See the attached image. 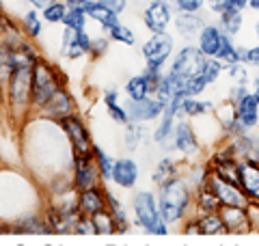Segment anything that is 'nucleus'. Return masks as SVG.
Returning a JSON list of instances; mask_svg holds the SVG:
<instances>
[{"mask_svg":"<svg viewBox=\"0 0 259 246\" xmlns=\"http://www.w3.org/2000/svg\"><path fill=\"white\" fill-rule=\"evenodd\" d=\"M160 212L164 223L175 225L184 218V214L188 212L190 205V184L182 177H171L168 182L160 186Z\"/></svg>","mask_w":259,"mask_h":246,"instance_id":"f257e3e1","label":"nucleus"},{"mask_svg":"<svg viewBox=\"0 0 259 246\" xmlns=\"http://www.w3.org/2000/svg\"><path fill=\"white\" fill-rule=\"evenodd\" d=\"M132 212L136 223L149 235H166L168 223H164L160 212V201L151 190H139L132 199Z\"/></svg>","mask_w":259,"mask_h":246,"instance_id":"f03ea898","label":"nucleus"},{"mask_svg":"<svg viewBox=\"0 0 259 246\" xmlns=\"http://www.w3.org/2000/svg\"><path fill=\"white\" fill-rule=\"evenodd\" d=\"M59 85H56V76L52 67L46 61L37 59V63L32 65V106L44 110V106L50 102V97L59 91Z\"/></svg>","mask_w":259,"mask_h":246,"instance_id":"7ed1b4c3","label":"nucleus"},{"mask_svg":"<svg viewBox=\"0 0 259 246\" xmlns=\"http://www.w3.org/2000/svg\"><path fill=\"white\" fill-rule=\"evenodd\" d=\"M7 95H9L11 108L13 110H28V106L32 104V67H18L11 78H9V89H7Z\"/></svg>","mask_w":259,"mask_h":246,"instance_id":"20e7f679","label":"nucleus"},{"mask_svg":"<svg viewBox=\"0 0 259 246\" xmlns=\"http://www.w3.org/2000/svg\"><path fill=\"white\" fill-rule=\"evenodd\" d=\"M175 44L173 37L168 32H153V35L143 44V59L147 65H153V67H164L166 61L173 56Z\"/></svg>","mask_w":259,"mask_h":246,"instance_id":"39448f33","label":"nucleus"},{"mask_svg":"<svg viewBox=\"0 0 259 246\" xmlns=\"http://www.w3.org/2000/svg\"><path fill=\"white\" fill-rule=\"evenodd\" d=\"M61 121V128L65 136L69 138L71 143V149H74V155H93V141L91 136H89L84 123L80 121V117H76L74 112L67 114V117L59 119Z\"/></svg>","mask_w":259,"mask_h":246,"instance_id":"423d86ee","label":"nucleus"},{"mask_svg":"<svg viewBox=\"0 0 259 246\" xmlns=\"http://www.w3.org/2000/svg\"><path fill=\"white\" fill-rule=\"evenodd\" d=\"M207 184H209V188H212V190L218 194V199H221L223 205H231V208H244V210H248L250 203H253V201H250L248 196L244 194L242 186L227 182V179L218 177L216 173H212V171H209Z\"/></svg>","mask_w":259,"mask_h":246,"instance_id":"0eeeda50","label":"nucleus"},{"mask_svg":"<svg viewBox=\"0 0 259 246\" xmlns=\"http://www.w3.org/2000/svg\"><path fill=\"white\" fill-rule=\"evenodd\" d=\"M125 110L130 114V121L134 123H149L160 119L166 110V104L160 102L156 95H147L143 100H130L125 104Z\"/></svg>","mask_w":259,"mask_h":246,"instance_id":"6e6552de","label":"nucleus"},{"mask_svg":"<svg viewBox=\"0 0 259 246\" xmlns=\"http://www.w3.org/2000/svg\"><path fill=\"white\" fill-rule=\"evenodd\" d=\"M100 167H97L95 153L93 155H74V190L82 192L97 186L100 182Z\"/></svg>","mask_w":259,"mask_h":246,"instance_id":"1a4fd4ad","label":"nucleus"},{"mask_svg":"<svg viewBox=\"0 0 259 246\" xmlns=\"http://www.w3.org/2000/svg\"><path fill=\"white\" fill-rule=\"evenodd\" d=\"M93 48V39L87 35V30H74L65 26L63 30V39H61V54L65 59H80L91 52Z\"/></svg>","mask_w":259,"mask_h":246,"instance_id":"9d476101","label":"nucleus"},{"mask_svg":"<svg viewBox=\"0 0 259 246\" xmlns=\"http://www.w3.org/2000/svg\"><path fill=\"white\" fill-rule=\"evenodd\" d=\"M143 22L151 32H164L173 22V7L168 0H151L143 13Z\"/></svg>","mask_w":259,"mask_h":246,"instance_id":"9b49d317","label":"nucleus"},{"mask_svg":"<svg viewBox=\"0 0 259 246\" xmlns=\"http://www.w3.org/2000/svg\"><path fill=\"white\" fill-rule=\"evenodd\" d=\"M225 39H227V35L223 32V28L218 26V24H205L203 30H201L199 37H197V44H199L201 52H203L205 56L218 59L221 52H223Z\"/></svg>","mask_w":259,"mask_h":246,"instance_id":"f8f14e48","label":"nucleus"},{"mask_svg":"<svg viewBox=\"0 0 259 246\" xmlns=\"http://www.w3.org/2000/svg\"><path fill=\"white\" fill-rule=\"evenodd\" d=\"M240 186L253 203H259V162L253 158L240 160Z\"/></svg>","mask_w":259,"mask_h":246,"instance_id":"ddd939ff","label":"nucleus"},{"mask_svg":"<svg viewBox=\"0 0 259 246\" xmlns=\"http://www.w3.org/2000/svg\"><path fill=\"white\" fill-rule=\"evenodd\" d=\"M221 216L227 225L229 233H248L253 229V220H250L248 210L244 208H231V205H223Z\"/></svg>","mask_w":259,"mask_h":246,"instance_id":"4468645a","label":"nucleus"},{"mask_svg":"<svg viewBox=\"0 0 259 246\" xmlns=\"http://www.w3.org/2000/svg\"><path fill=\"white\" fill-rule=\"evenodd\" d=\"M78 208H80V214H87V216H93L97 212L106 210L108 208L106 190H102L100 186H93L89 190L78 192Z\"/></svg>","mask_w":259,"mask_h":246,"instance_id":"2eb2a0df","label":"nucleus"},{"mask_svg":"<svg viewBox=\"0 0 259 246\" xmlns=\"http://www.w3.org/2000/svg\"><path fill=\"white\" fill-rule=\"evenodd\" d=\"M139 164H136L132 158H119L115 160V167H112V182H115L119 188H134L136 182H139Z\"/></svg>","mask_w":259,"mask_h":246,"instance_id":"dca6fc26","label":"nucleus"},{"mask_svg":"<svg viewBox=\"0 0 259 246\" xmlns=\"http://www.w3.org/2000/svg\"><path fill=\"white\" fill-rule=\"evenodd\" d=\"M173 145L175 149L184 155H197L199 153V141L194 136L192 128L186 121L175 123V132H173Z\"/></svg>","mask_w":259,"mask_h":246,"instance_id":"f3484780","label":"nucleus"},{"mask_svg":"<svg viewBox=\"0 0 259 246\" xmlns=\"http://www.w3.org/2000/svg\"><path fill=\"white\" fill-rule=\"evenodd\" d=\"M236 114H238L240 123L246 130L255 128L259 123V100H257V95L248 91L242 100H238L236 102Z\"/></svg>","mask_w":259,"mask_h":246,"instance_id":"a211bd4d","label":"nucleus"},{"mask_svg":"<svg viewBox=\"0 0 259 246\" xmlns=\"http://www.w3.org/2000/svg\"><path fill=\"white\" fill-rule=\"evenodd\" d=\"M44 112L54 119H63V117H67V114H71L74 112V102H71L69 93L65 91V89H59V91L50 97V102L44 106Z\"/></svg>","mask_w":259,"mask_h":246,"instance_id":"6ab92c4d","label":"nucleus"},{"mask_svg":"<svg viewBox=\"0 0 259 246\" xmlns=\"http://www.w3.org/2000/svg\"><path fill=\"white\" fill-rule=\"evenodd\" d=\"M175 26H177V32H180L184 39H192V37H199V32L203 30L205 22L197 13L180 11V15L175 18Z\"/></svg>","mask_w":259,"mask_h":246,"instance_id":"aec40b11","label":"nucleus"},{"mask_svg":"<svg viewBox=\"0 0 259 246\" xmlns=\"http://www.w3.org/2000/svg\"><path fill=\"white\" fill-rule=\"evenodd\" d=\"M89 18H91L93 22H97L104 30H108L112 28L115 24H119V13L117 11H112L108 9L106 5H102V3H97V0H93V5L89 7Z\"/></svg>","mask_w":259,"mask_h":246,"instance_id":"412c9836","label":"nucleus"},{"mask_svg":"<svg viewBox=\"0 0 259 246\" xmlns=\"http://www.w3.org/2000/svg\"><path fill=\"white\" fill-rule=\"evenodd\" d=\"M197 205L199 210L203 212V214H207V212H221L223 210V203L221 199H218V194L209 188V184H201L197 188Z\"/></svg>","mask_w":259,"mask_h":246,"instance_id":"4be33fe9","label":"nucleus"},{"mask_svg":"<svg viewBox=\"0 0 259 246\" xmlns=\"http://www.w3.org/2000/svg\"><path fill=\"white\" fill-rule=\"evenodd\" d=\"M199 227H201V235H216V233H229L227 225L221 216V212H207V214L199 216Z\"/></svg>","mask_w":259,"mask_h":246,"instance_id":"5701e85b","label":"nucleus"},{"mask_svg":"<svg viewBox=\"0 0 259 246\" xmlns=\"http://www.w3.org/2000/svg\"><path fill=\"white\" fill-rule=\"evenodd\" d=\"M125 95L130 97V100H143V97H147L151 95L149 91V82L147 78H145V73H136V76H132L127 82H125Z\"/></svg>","mask_w":259,"mask_h":246,"instance_id":"b1692460","label":"nucleus"},{"mask_svg":"<svg viewBox=\"0 0 259 246\" xmlns=\"http://www.w3.org/2000/svg\"><path fill=\"white\" fill-rule=\"evenodd\" d=\"M93 218V225H95V233L97 235H110V233H119V227H117V220L115 216L110 214V210H102L97 214L91 216Z\"/></svg>","mask_w":259,"mask_h":246,"instance_id":"393cba45","label":"nucleus"},{"mask_svg":"<svg viewBox=\"0 0 259 246\" xmlns=\"http://www.w3.org/2000/svg\"><path fill=\"white\" fill-rule=\"evenodd\" d=\"M218 15H221V18H218V26L223 28V32L227 37H236L238 32L242 30V22H244L242 13H238V11H223Z\"/></svg>","mask_w":259,"mask_h":246,"instance_id":"a878e982","label":"nucleus"},{"mask_svg":"<svg viewBox=\"0 0 259 246\" xmlns=\"http://www.w3.org/2000/svg\"><path fill=\"white\" fill-rule=\"evenodd\" d=\"M39 9H35V7H32V9H28L26 13L22 15V32L26 37H39L41 35V30H44V22H41V15L37 13Z\"/></svg>","mask_w":259,"mask_h":246,"instance_id":"bb28decb","label":"nucleus"},{"mask_svg":"<svg viewBox=\"0 0 259 246\" xmlns=\"http://www.w3.org/2000/svg\"><path fill=\"white\" fill-rule=\"evenodd\" d=\"M209 110H214L212 102L197 100V97H184V102H182V114H186V117H199V114L209 112Z\"/></svg>","mask_w":259,"mask_h":246,"instance_id":"cd10ccee","label":"nucleus"},{"mask_svg":"<svg viewBox=\"0 0 259 246\" xmlns=\"http://www.w3.org/2000/svg\"><path fill=\"white\" fill-rule=\"evenodd\" d=\"M106 199H108V210L110 214L115 216L117 220V227H119V233H125L127 231V214H125V208L119 203V199L112 192L106 190Z\"/></svg>","mask_w":259,"mask_h":246,"instance_id":"c85d7f7f","label":"nucleus"},{"mask_svg":"<svg viewBox=\"0 0 259 246\" xmlns=\"http://www.w3.org/2000/svg\"><path fill=\"white\" fill-rule=\"evenodd\" d=\"M143 134H145V130L141 123H134V121H130L127 126H125V132H123V147L127 151H134L136 147L141 145L143 141Z\"/></svg>","mask_w":259,"mask_h":246,"instance_id":"c756f323","label":"nucleus"},{"mask_svg":"<svg viewBox=\"0 0 259 246\" xmlns=\"http://www.w3.org/2000/svg\"><path fill=\"white\" fill-rule=\"evenodd\" d=\"M177 175V171H175V162H173V158H162L160 162H158V167H156V171H153V182H156L158 186H162L164 182H168L171 177H175Z\"/></svg>","mask_w":259,"mask_h":246,"instance_id":"7c9ffc66","label":"nucleus"},{"mask_svg":"<svg viewBox=\"0 0 259 246\" xmlns=\"http://www.w3.org/2000/svg\"><path fill=\"white\" fill-rule=\"evenodd\" d=\"M67 11H69L67 3L56 0V3H52L50 7H46V9H44V22H48V24H63Z\"/></svg>","mask_w":259,"mask_h":246,"instance_id":"2f4dec72","label":"nucleus"},{"mask_svg":"<svg viewBox=\"0 0 259 246\" xmlns=\"http://www.w3.org/2000/svg\"><path fill=\"white\" fill-rule=\"evenodd\" d=\"M87 20H89V13L84 9H69L67 15L63 20V26L67 28H74V30H84L87 28Z\"/></svg>","mask_w":259,"mask_h":246,"instance_id":"473e14b6","label":"nucleus"},{"mask_svg":"<svg viewBox=\"0 0 259 246\" xmlns=\"http://www.w3.org/2000/svg\"><path fill=\"white\" fill-rule=\"evenodd\" d=\"M93 153H95V160H97V167H100L102 177L104 179H112V167H115V160H112L100 145L93 147Z\"/></svg>","mask_w":259,"mask_h":246,"instance_id":"72a5a7b5","label":"nucleus"},{"mask_svg":"<svg viewBox=\"0 0 259 246\" xmlns=\"http://www.w3.org/2000/svg\"><path fill=\"white\" fill-rule=\"evenodd\" d=\"M108 37H110L112 41H119V44H123V46H134V41H136L134 30L127 28V26H123L121 22L115 24L112 28H108Z\"/></svg>","mask_w":259,"mask_h":246,"instance_id":"f704fd0d","label":"nucleus"},{"mask_svg":"<svg viewBox=\"0 0 259 246\" xmlns=\"http://www.w3.org/2000/svg\"><path fill=\"white\" fill-rule=\"evenodd\" d=\"M223 71H225V63H223L221 59H212V56H209L207 65H205V71H203V76L207 78L209 85H212V82H216L218 76H221Z\"/></svg>","mask_w":259,"mask_h":246,"instance_id":"c9c22d12","label":"nucleus"},{"mask_svg":"<svg viewBox=\"0 0 259 246\" xmlns=\"http://www.w3.org/2000/svg\"><path fill=\"white\" fill-rule=\"evenodd\" d=\"M106 110H108V117L115 123H119V126H127V123H130V114L125 110V106H121L119 102L106 106Z\"/></svg>","mask_w":259,"mask_h":246,"instance_id":"e433bc0d","label":"nucleus"},{"mask_svg":"<svg viewBox=\"0 0 259 246\" xmlns=\"http://www.w3.org/2000/svg\"><path fill=\"white\" fill-rule=\"evenodd\" d=\"M203 5H207V0H175L177 9L186 13H199L203 9Z\"/></svg>","mask_w":259,"mask_h":246,"instance_id":"4c0bfd02","label":"nucleus"},{"mask_svg":"<svg viewBox=\"0 0 259 246\" xmlns=\"http://www.w3.org/2000/svg\"><path fill=\"white\" fill-rule=\"evenodd\" d=\"M227 73L233 78V82H244L246 85V67H244V63L227 65Z\"/></svg>","mask_w":259,"mask_h":246,"instance_id":"58836bf2","label":"nucleus"},{"mask_svg":"<svg viewBox=\"0 0 259 246\" xmlns=\"http://www.w3.org/2000/svg\"><path fill=\"white\" fill-rule=\"evenodd\" d=\"M246 7H248V0H227L225 7H223V11H238V13H242Z\"/></svg>","mask_w":259,"mask_h":246,"instance_id":"ea45409f","label":"nucleus"},{"mask_svg":"<svg viewBox=\"0 0 259 246\" xmlns=\"http://www.w3.org/2000/svg\"><path fill=\"white\" fill-rule=\"evenodd\" d=\"M106 50H108V39L106 37H97V39H93V48H91V54H106Z\"/></svg>","mask_w":259,"mask_h":246,"instance_id":"a19ab883","label":"nucleus"},{"mask_svg":"<svg viewBox=\"0 0 259 246\" xmlns=\"http://www.w3.org/2000/svg\"><path fill=\"white\" fill-rule=\"evenodd\" d=\"M97 3L106 5L108 9L117 11V13H123V11H125V7H127V0H97Z\"/></svg>","mask_w":259,"mask_h":246,"instance_id":"79ce46f5","label":"nucleus"},{"mask_svg":"<svg viewBox=\"0 0 259 246\" xmlns=\"http://www.w3.org/2000/svg\"><path fill=\"white\" fill-rule=\"evenodd\" d=\"M246 65H250V67H257V69H259V46L248 48V50H246Z\"/></svg>","mask_w":259,"mask_h":246,"instance_id":"37998d69","label":"nucleus"},{"mask_svg":"<svg viewBox=\"0 0 259 246\" xmlns=\"http://www.w3.org/2000/svg\"><path fill=\"white\" fill-rule=\"evenodd\" d=\"M184 233H188V235H199V233H201V227H199V218H197V220H190V223L184 227Z\"/></svg>","mask_w":259,"mask_h":246,"instance_id":"c03bdc74","label":"nucleus"},{"mask_svg":"<svg viewBox=\"0 0 259 246\" xmlns=\"http://www.w3.org/2000/svg\"><path fill=\"white\" fill-rule=\"evenodd\" d=\"M119 102V93L115 91V89H108L106 95H104V104L110 106V104H117Z\"/></svg>","mask_w":259,"mask_h":246,"instance_id":"a18cd8bd","label":"nucleus"},{"mask_svg":"<svg viewBox=\"0 0 259 246\" xmlns=\"http://www.w3.org/2000/svg\"><path fill=\"white\" fill-rule=\"evenodd\" d=\"M227 0H207V7L212 9L214 13H221L223 11V7H225Z\"/></svg>","mask_w":259,"mask_h":246,"instance_id":"49530a36","label":"nucleus"},{"mask_svg":"<svg viewBox=\"0 0 259 246\" xmlns=\"http://www.w3.org/2000/svg\"><path fill=\"white\" fill-rule=\"evenodd\" d=\"M28 3L35 7V9H39V11H44L46 7H50L52 3H56V0H28Z\"/></svg>","mask_w":259,"mask_h":246,"instance_id":"de8ad7c7","label":"nucleus"},{"mask_svg":"<svg viewBox=\"0 0 259 246\" xmlns=\"http://www.w3.org/2000/svg\"><path fill=\"white\" fill-rule=\"evenodd\" d=\"M248 7L253 11H259V0H248Z\"/></svg>","mask_w":259,"mask_h":246,"instance_id":"09e8293b","label":"nucleus"},{"mask_svg":"<svg viewBox=\"0 0 259 246\" xmlns=\"http://www.w3.org/2000/svg\"><path fill=\"white\" fill-rule=\"evenodd\" d=\"M253 93L257 95V100H259V78H255V91Z\"/></svg>","mask_w":259,"mask_h":246,"instance_id":"8fccbe9b","label":"nucleus"},{"mask_svg":"<svg viewBox=\"0 0 259 246\" xmlns=\"http://www.w3.org/2000/svg\"><path fill=\"white\" fill-rule=\"evenodd\" d=\"M255 37H257V41H259V22L255 24Z\"/></svg>","mask_w":259,"mask_h":246,"instance_id":"3c124183","label":"nucleus"},{"mask_svg":"<svg viewBox=\"0 0 259 246\" xmlns=\"http://www.w3.org/2000/svg\"><path fill=\"white\" fill-rule=\"evenodd\" d=\"M168 3H171V0H168ZM173 3H175V0H173Z\"/></svg>","mask_w":259,"mask_h":246,"instance_id":"603ef678","label":"nucleus"}]
</instances>
